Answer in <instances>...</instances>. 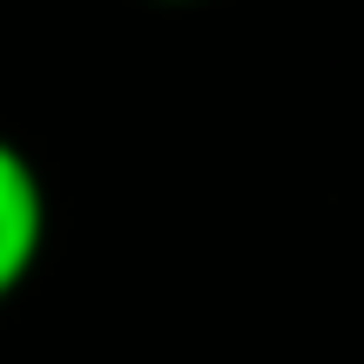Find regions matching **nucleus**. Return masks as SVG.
I'll use <instances>...</instances> for the list:
<instances>
[{
	"label": "nucleus",
	"instance_id": "1",
	"mask_svg": "<svg viewBox=\"0 0 364 364\" xmlns=\"http://www.w3.org/2000/svg\"><path fill=\"white\" fill-rule=\"evenodd\" d=\"M48 182H41L34 156L14 135H0V304H14L27 290V277L48 257Z\"/></svg>",
	"mask_w": 364,
	"mask_h": 364
},
{
	"label": "nucleus",
	"instance_id": "2",
	"mask_svg": "<svg viewBox=\"0 0 364 364\" xmlns=\"http://www.w3.org/2000/svg\"><path fill=\"white\" fill-rule=\"evenodd\" d=\"M156 7H203V0H156Z\"/></svg>",
	"mask_w": 364,
	"mask_h": 364
}]
</instances>
